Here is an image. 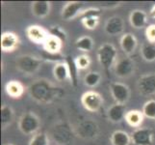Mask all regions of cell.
<instances>
[{"instance_id":"cell-31","label":"cell","mask_w":155,"mask_h":145,"mask_svg":"<svg viewBox=\"0 0 155 145\" xmlns=\"http://www.w3.org/2000/svg\"><path fill=\"white\" fill-rule=\"evenodd\" d=\"M68 64V69H69V74H71V82L76 85V82H77V72L79 70L77 69L76 65H75V62H74V59H71V56H68L65 60Z\"/></svg>"},{"instance_id":"cell-26","label":"cell","mask_w":155,"mask_h":145,"mask_svg":"<svg viewBox=\"0 0 155 145\" xmlns=\"http://www.w3.org/2000/svg\"><path fill=\"white\" fill-rule=\"evenodd\" d=\"M140 53L142 58L146 62L155 61V44L152 43H146L141 47Z\"/></svg>"},{"instance_id":"cell-9","label":"cell","mask_w":155,"mask_h":145,"mask_svg":"<svg viewBox=\"0 0 155 145\" xmlns=\"http://www.w3.org/2000/svg\"><path fill=\"white\" fill-rule=\"evenodd\" d=\"M137 89L139 93L143 97L155 95V73L146 74L139 78Z\"/></svg>"},{"instance_id":"cell-10","label":"cell","mask_w":155,"mask_h":145,"mask_svg":"<svg viewBox=\"0 0 155 145\" xmlns=\"http://www.w3.org/2000/svg\"><path fill=\"white\" fill-rule=\"evenodd\" d=\"M130 136L133 145H152L153 133L148 128H137Z\"/></svg>"},{"instance_id":"cell-27","label":"cell","mask_w":155,"mask_h":145,"mask_svg":"<svg viewBox=\"0 0 155 145\" xmlns=\"http://www.w3.org/2000/svg\"><path fill=\"white\" fill-rule=\"evenodd\" d=\"M83 81L86 86L90 88H94V87H97L101 81V74L98 72H94V71L88 72L84 76Z\"/></svg>"},{"instance_id":"cell-19","label":"cell","mask_w":155,"mask_h":145,"mask_svg":"<svg viewBox=\"0 0 155 145\" xmlns=\"http://www.w3.org/2000/svg\"><path fill=\"white\" fill-rule=\"evenodd\" d=\"M54 78L58 82H65L68 80H71V74L67 62L64 60L63 62L56 63L52 70Z\"/></svg>"},{"instance_id":"cell-12","label":"cell","mask_w":155,"mask_h":145,"mask_svg":"<svg viewBox=\"0 0 155 145\" xmlns=\"http://www.w3.org/2000/svg\"><path fill=\"white\" fill-rule=\"evenodd\" d=\"M26 35L28 39L38 45H44L49 37V31L41 25H30L26 29Z\"/></svg>"},{"instance_id":"cell-18","label":"cell","mask_w":155,"mask_h":145,"mask_svg":"<svg viewBox=\"0 0 155 145\" xmlns=\"http://www.w3.org/2000/svg\"><path fill=\"white\" fill-rule=\"evenodd\" d=\"M51 3L49 1H34L31 3V12L36 18L45 19L50 14Z\"/></svg>"},{"instance_id":"cell-22","label":"cell","mask_w":155,"mask_h":145,"mask_svg":"<svg viewBox=\"0 0 155 145\" xmlns=\"http://www.w3.org/2000/svg\"><path fill=\"white\" fill-rule=\"evenodd\" d=\"M143 118H145V116H143V112L141 110L132 109V110H128L126 112L124 120L130 127L137 129V128H140L141 125L143 124Z\"/></svg>"},{"instance_id":"cell-14","label":"cell","mask_w":155,"mask_h":145,"mask_svg":"<svg viewBox=\"0 0 155 145\" xmlns=\"http://www.w3.org/2000/svg\"><path fill=\"white\" fill-rule=\"evenodd\" d=\"M82 8H83L82 2L68 1L62 9L61 18L66 21L72 20L77 17H80V15L82 13Z\"/></svg>"},{"instance_id":"cell-5","label":"cell","mask_w":155,"mask_h":145,"mask_svg":"<svg viewBox=\"0 0 155 145\" xmlns=\"http://www.w3.org/2000/svg\"><path fill=\"white\" fill-rule=\"evenodd\" d=\"M74 133L77 136L82 139H94L97 138L99 133V127L97 122L93 121L92 119L83 120L77 124L74 128Z\"/></svg>"},{"instance_id":"cell-1","label":"cell","mask_w":155,"mask_h":145,"mask_svg":"<svg viewBox=\"0 0 155 145\" xmlns=\"http://www.w3.org/2000/svg\"><path fill=\"white\" fill-rule=\"evenodd\" d=\"M28 94L32 100L39 104L47 105L63 96L62 88L56 86L50 80L40 78L32 82L28 87Z\"/></svg>"},{"instance_id":"cell-3","label":"cell","mask_w":155,"mask_h":145,"mask_svg":"<svg viewBox=\"0 0 155 145\" xmlns=\"http://www.w3.org/2000/svg\"><path fill=\"white\" fill-rule=\"evenodd\" d=\"M97 60L99 64L104 70L109 71V70L115 66L117 60V48L113 44L110 43H104L101 45L97 52Z\"/></svg>"},{"instance_id":"cell-29","label":"cell","mask_w":155,"mask_h":145,"mask_svg":"<svg viewBox=\"0 0 155 145\" xmlns=\"http://www.w3.org/2000/svg\"><path fill=\"white\" fill-rule=\"evenodd\" d=\"M28 145H49L48 136L45 132H38L31 137Z\"/></svg>"},{"instance_id":"cell-11","label":"cell","mask_w":155,"mask_h":145,"mask_svg":"<svg viewBox=\"0 0 155 145\" xmlns=\"http://www.w3.org/2000/svg\"><path fill=\"white\" fill-rule=\"evenodd\" d=\"M124 20L120 16H113L107 19L104 25V31L109 36H119L124 31Z\"/></svg>"},{"instance_id":"cell-4","label":"cell","mask_w":155,"mask_h":145,"mask_svg":"<svg viewBox=\"0 0 155 145\" xmlns=\"http://www.w3.org/2000/svg\"><path fill=\"white\" fill-rule=\"evenodd\" d=\"M18 126L23 135L34 136L41 128V119L33 111H27L19 117Z\"/></svg>"},{"instance_id":"cell-24","label":"cell","mask_w":155,"mask_h":145,"mask_svg":"<svg viewBox=\"0 0 155 145\" xmlns=\"http://www.w3.org/2000/svg\"><path fill=\"white\" fill-rule=\"evenodd\" d=\"M15 118V111L11 106L3 105L1 106V127L2 130L7 129L13 123Z\"/></svg>"},{"instance_id":"cell-30","label":"cell","mask_w":155,"mask_h":145,"mask_svg":"<svg viewBox=\"0 0 155 145\" xmlns=\"http://www.w3.org/2000/svg\"><path fill=\"white\" fill-rule=\"evenodd\" d=\"M74 62H75V65L79 71H83V70H87L91 66L92 60L88 54H81L74 59Z\"/></svg>"},{"instance_id":"cell-21","label":"cell","mask_w":155,"mask_h":145,"mask_svg":"<svg viewBox=\"0 0 155 145\" xmlns=\"http://www.w3.org/2000/svg\"><path fill=\"white\" fill-rule=\"evenodd\" d=\"M63 43L64 42L61 41L59 38H57V37L49 35V37L45 42V44L42 45V47H44V50L47 53H50V54H58V53H61Z\"/></svg>"},{"instance_id":"cell-36","label":"cell","mask_w":155,"mask_h":145,"mask_svg":"<svg viewBox=\"0 0 155 145\" xmlns=\"http://www.w3.org/2000/svg\"><path fill=\"white\" fill-rule=\"evenodd\" d=\"M149 17H150L151 19H155V5L151 8L150 12H149Z\"/></svg>"},{"instance_id":"cell-34","label":"cell","mask_w":155,"mask_h":145,"mask_svg":"<svg viewBox=\"0 0 155 145\" xmlns=\"http://www.w3.org/2000/svg\"><path fill=\"white\" fill-rule=\"evenodd\" d=\"M101 16V10L98 8H89L87 10L82 11L80 17L82 18H87V17H97L100 18Z\"/></svg>"},{"instance_id":"cell-13","label":"cell","mask_w":155,"mask_h":145,"mask_svg":"<svg viewBox=\"0 0 155 145\" xmlns=\"http://www.w3.org/2000/svg\"><path fill=\"white\" fill-rule=\"evenodd\" d=\"M20 41L18 36L14 32H4L0 38V47L3 52H14L18 47Z\"/></svg>"},{"instance_id":"cell-2","label":"cell","mask_w":155,"mask_h":145,"mask_svg":"<svg viewBox=\"0 0 155 145\" xmlns=\"http://www.w3.org/2000/svg\"><path fill=\"white\" fill-rule=\"evenodd\" d=\"M42 62H44L42 58L31 54H22L15 59V68L23 74L32 76L39 72L42 65Z\"/></svg>"},{"instance_id":"cell-32","label":"cell","mask_w":155,"mask_h":145,"mask_svg":"<svg viewBox=\"0 0 155 145\" xmlns=\"http://www.w3.org/2000/svg\"><path fill=\"white\" fill-rule=\"evenodd\" d=\"M99 19L97 17H87L81 19V23L88 30H94L99 24Z\"/></svg>"},{"instance_id":"cell-16","label":"cell","mask_w":155,"mask_h":145,"mask_svg":"<svg viewBox=\"0 0 155 145\" xmlns=\"http://www.w3.org/2000/svg\"><path fill=\"white\" fill-rule=\"evenodd\" d=\"M126 105L114 104L112 105L107 110V117L112 123H120L124 120L126 115Z\"/></svg>"},{"instance_id":"cell-17","label":"cell","mask_w":155,"mask_h":145,"mask_svg":"<svg viewBox=\"0 0 155 145\" xmlns=\"http://www.w3.org/2000/svg\"><path fill=\"white\" fill-rule=\"evenodd\" d=\"M129 22L134 29H143L147 23V14L140 9L133 10L129 15Z\"/></svg>"},{"instance_id":"cell-35","label":"cell","mask_w":155,"mask_h":145,"mask_svg":"<svg viewBox=\"0 0 155 145\" xmlns=\"http://www.w3.org/2000/svg\"><path fill=\"white\" fill-rule=\"evenodd\" d=\"M146 38L148 43L155 44V24H150L146 28Z\"/></svg>"},{"instance_id":"cell-33","label":"cell","mask_w":155,"mask_h":145,"mask_svg":"<svg viewBox=\"0 0 155 145\" xmlns=\"http://www.w3.org/2000/svg\"><path fill=\"white\" fill-rule=\"evenodd\" d=\"M49 34L54 37H57V38H59L63 42L67 40V33L60 26H52V28H50L49 30Z\"/></svg>"},{"instance_id":"cell-15","label":"cell","mask_w":155,"mask_h":145,"mask_svg":"<svg viewBox=\"0 0 155 145\" xmlns=\"http://www.w3.org/2000/svg\"><path fill=\"white\" fill-rule=\"evenodd\" d=\"M120 45L125 55L130 56L136 50L138 47V40L132 33H124L120 37Z\"/></svg>"},{"instance_id":"cell-25","label":"cell","mask_w":155,"mask_h":145,"mask_svg":"<svg viewBox=\"0 0 155 145\" xmlns=\"http://www.w3.org/2000/svg\"><path fill=\"white\" fill-rule=\"evenodd\" d=\"M94 42L90 36H82L75 41V47L83 52H90L94 48Z\"/></svg>"},{"instance_id":"cell-6","label":"cell","mask_w":155,"mask_h":145,"mask_svg":"<svg viewBox=\"0 0 155 145\" xmlns=\"http://www.w3.org/2000/svg\"><path fill=\"white\" fill-rule=\"evenodd\" d=\"M104 103L103 97L100 93L94 90H89L81 96V104L89 112H98Z\"/></svg>"},{"instance_id":"cell-7","label":"cell","mask_w":155,"mask_h":145,"mask_svg":"<svg viewBox=\"0 0 155 145\" xmlns=\"http://www.w3.org/2000/svg\"><path fill=\"white\" fill-rule=\"evenodd\" d=\"M136 65L134 60L130 56H124L117 60L114 71L117 78H129L135 73Z\"/></svg>"},{"instance_id":"cell-28","label":"cell","mask_w":155,"mask_h":145,"mask_svg":"<svg viewBox=\"0 0 155 145\" xmlns=\"http://www.w3.org/2000/svg\"><path fill=\"white\" fill-rule=\"evenodd\" d=\"M142 112L147 119L155 120V100L151 99L147 101L143 105Z\"/></svg>"},{"instance_id":"cell-8","label":"cell","mask_w":155,"mask_h":145,"mask_svg":"<svg viewBox=\"0 0 155 145\" xmlns=\"http://www.w3.org/2000/svg\"><path fill=\"white\" fill-rule=\"evenodd\" d=\"M110 93L115 103L120 105H126L131 97L130 88L126 84L117 81L110 85Z\"/></svg>"},{"instance_id":"cell-37","label":"cell","mask_w":155,"mask_h":145,"mask_svg":"<svg viewBox=\"0 0 155 145\" xmlns=\"http://www.w3.org/2000/svg\"><path fill=\"white\" fill-rule=\"evenodd\" d=\"M4 145H14V144H12V143H6V144H4Z\"/></svg>"},{"instance_id":"cell-23","label":"cell","mask_w":155,"mask_h":145,"mask_svg":"<svg viewBox=\"0 0 155 145\" xmlns=\"http://www.w3.org/2000/svg\"><path fill=\"white\" fill-rule=\"evenodd\" d=\"M110 140L112 145H130L131 136L125 131L117 130L111 135Z\"/></svg>"},{"instance_id":"cell-20","label":"cell","mask_w":155,"mask_h":145,"mask_svg":"<svg viewBox=\"0 0 155 145\" xmlns=\"http://www.w3.org/2000/svg\"><path fill=\"white\" fill-rule=\"evenodd\" d=\"M5 91L11 98L20 99L25 92V87L18 80H10L5 85Z\"/></svg>"}]
</instances>
